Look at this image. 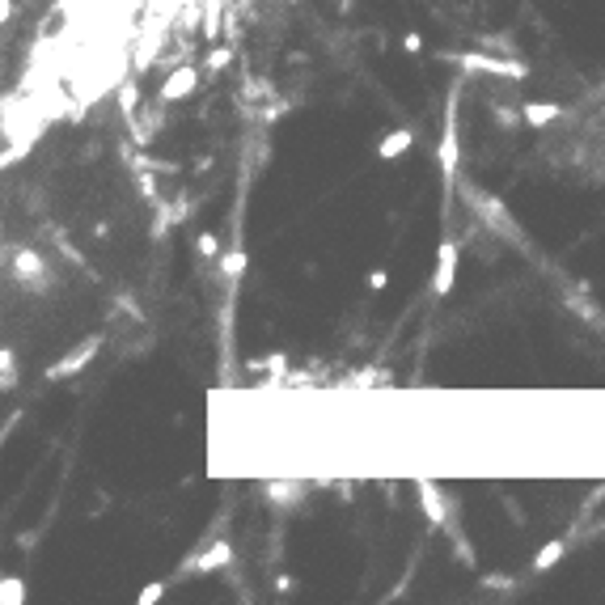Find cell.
<instances>
[{"instance_id": "8", "label": "cell", "mask_w": 605, "mask_h": 605, "mask_svg": "<svg viewBox=\"0 0 605 605\" xmlns=\"http://www.w3.org/2000/svg\"><path fill=\"white\" fill-rule=\"evenodd\" d=\"M563 555H567L563 542H547V547L538 550V559H533V567H538V571H547V567H555L559 559H563Z\"/></svg>"}, {"instance_id": "16", "label": "cell", "mask_w": 605, "mask_h": 605, "mask_svg": "<svg viewBox=\"0 0 605 605\" xmlns=\"http://www.w3.org/2000/svg\"><path fill=\"white\" fill-rule=\"evenodd\" d=\"M369 288H372V293H381V288H386V272H372L369 275Z\"/></svg>"}, {"instance_id": "12", "label": "cell", "mask_w": 605, "mask_h": 605, "mask_svg": "<svg viewBox=\"0 0 605 605\" xmlns=\"http://www.w3.org/2000/svg\"><path fill=\"white\" fill-rule=\"evenodd\" d=\"M241 267H246V254H241V250L225 254V272H229V275H237V272H241Z\"/></svg>"}, {"instance_id": "7", "label": "cell", "mask_w": 605, "mask_h": 605, "mask_svg": "<svg viewBox=\"0 0 605 605\" xmlns=\"http://www.w3.org/2000/svg\"><path fill=\"white\" fill-rule=\"evenodd\" d=\"M229 559H234V550H229V542H216V547L208 550L203 559H195L191 567H195V571H212V567H225Z\"/></svg>"}, {"instance_id": "10", "label": "cell", "mask_w": 605, "mask_h": 605, "mask_svg": "<svg viewBox=\"0 0 605 605\" xmlns=\"http://www.w3.org/2000/svg\"><path fill=\"white\" fill-rule=\"evenodd\" d=\"M267 495H272V500H280V504H284V500L293 504V500H301V487H293V483H272V487H267Z\"/></svg>"}, {"instance_id": "9", "label": "cell", "mask_w": 605, "mask_h": 605, "mask_svg": "<svg viewBox=\"0 0 605 605\" xmlns=\"http://www.w3.org/2000/svg\"><path fill=\"white\" fill-rule=\"evenodd\" d=\"M419 500L428 504L432 521H445V504H440V495H436V487H428V483H424V487H419Z\"/></svg>"}, {"instance_id": "6", "label": "cell", "mask_w": 605, "mask_h": 605, "mask_svg": "<svg viewBox=\"0 0 605 605\" xmlns=\"http://www.w3.org/2000/svg\"><path fill=\"white\" fill-rule=\"evenodd\" d=\"M555 119H559V106H550V102H525L521 106V123H529V127H547Z\"/></svg>"}, {"instance_id": "13", "label": "cell", "mask_w": 605, "mask_h": 605, "mask_svg": "<svg viewBox=\"0 0 605 605\" xmlns=\"http://www.w3.org/2000/svg\"><path fill=\"white\" fill-rule=\"evenodd\" d=\"M0 364H4V390L13 386V352L4 348V356H0Z\"/></svg>"}, {"instance_id": "15", "label": "cell", "mask_w": 605, "mask_h": 605, "mask_svg": "<svg viewBox=\"0 0 605 605\" xmlns=\"http://www.w3.org/2000/svg\"><path fill=\"white\" fill-rule=\"evenodd\" d=\"M199 254H220V250H216V237L212 234H199Z\"/></svg>"}, {"instance_id": "1", "label": "cell", "mask_w": 605, "mask_h": 605, "mask_svg": "<svg viewBox=\"0 0 605 605\" xmlns=\"http://www.w3.org/2000/svg\"><path fill=\"white\" fill-rule=\"evenodd\" d=\"M13 275H18V284L26 288V293H42V288L51 284V267H47V258H42L39 250H26V246L13 254Z\"/></svg>"}, {"instance_id": "2", "label": "cell", "mask_w": 605, "mask_h": 605, "mask_svg": "<svg viewBox=\"0 0 605 605\" xmlns=\"http://www.w3.org/2000/svg\"><path fill=\"white\" fill-rule=\"evenodd\" d=\"M453 275H457V246H453V241H440V250H436V275H432V288L445 296L453 288Z\"/></svg>"}, {"instance_id": "4", "label": "cell", "mask_w": 605, "mask_h": 605, "mask_svg": "<svg viewBox=\"0 0 605 605\" xmlns=\"http://www.w3.org/2000/svg\"><path fill=\"white\" fill-rule=\"evenodd\" d=\"M195 85H199V73H195V68H178L174 77L165 80L157 94H161V102H178V98H187Z\"/></svg>"}, {"instance_id": "14", "label": "cell", "mask_w": 605, "mask_h": 605, "mask_svg": "<svg viewBox=\"0 0 605 605\" xmlns=\"http://www.w3.org/2000/svg\"><path fill=\"white\" fill-rule=\"evenodd\" d=\"M161 593H165V585H149L144 593H140V601L149 605V601H161Z\"/></svg>"}, {"instance_id": "3", "label": "cell", "mask_w": 605, "mask_h": 605, "mask_svg": "<svg viewBox=\"0 0 605 605\" xmlns=\"http://www.w3.org/2000/svg\"><path fill=\"white\" fill-rule=\"evenodd\" d=\"M102 339H89V343H80V348H73V356L68 360H59L56 369H47V381H59V377H68V372H77L80 364H89L94 356H98Z\"/></svg>"}, {"instance_id": "11", "label": "cell", "mask_w": 605, "mask_h": 605, "mask_svg": "<svg viewBox=\"0 0 605 605\" xmlns=\"http://www.w3.org/2000/svg\"><path fill=\"white\" fill-rule=\"evenodd\" d=\"M26 597V585L21 580H4V593H0V601L9 605V601H21Z\"/></svg>"}, {"instance_id": "5", "label": "cell", "mask_w": 605, "mask_h": 605, "mask_svg": "<svg viewBox=\"0 0 605 605\" xmlns=\"http://www.w3.org/2000/svg\"><path fill=\"white\" fill-rule=\"evenodd\" d=\"M415 144V132L410 127H398V132H386V136L377 140V157L381 161H394V157H402Z\"/></svg>"}]
</instances>
